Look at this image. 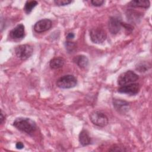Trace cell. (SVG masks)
<instances>
[{
    "mask_svg": "<svg viewBox=\"0 0 152 152\" xmlns=\"http://www.w3.org/2000/svg\"><path fill=\"white\" fill-rule=\"evenodd\" d=\"M150 68V65L148 64V63L145 62H140L139 63L137 66H136V69L139 71L140 72H145L147 70H148Z\"/></svg>",
    "mask_w": 152,
    "mask_h": 152,
    "instance_id": "ac0fdd59",
    "label": "cell"
},
{
    "mask_svg": "<svg viewBox=\"0 0 152 152\" xmlns=\"http://www.w3.org/2000/svg\"><path fill=\"white\" fill-rule=\"evenodd\" d=\"M139 78L138 75L131 70L126 71L119 75L118 78V84L120 86L135 83Z\"/></svg>",
    "mask_w": 152,
    "mask_h": 152,
    "instance_id": "3957f363",
    "label": "cell"
},
{
    "mask_svg": "<svg viewBox=\"0 0 152 152\" xmlns=\"http://www.w3.org/2000/svg\"><path fill=\"white\" fill-rule=\"evenodd\" d=\"M122 27V22L116 17H110L108 21V28L112 34L118 33Z\"/></svg>",
    "mask_w": 152,
    "mask_h": 152,
    "instance_id": "30bf717a",
    "label": "cell"
},
{
    "mask_svg": "<svg viewBox=\"0 0 152 152\" xmlns=\"http://www.w3.org/2000/svg\"><path fill=\"white\" fill-rule=\"evenodd\" d=\"M74 37H75V34H74L73 33H71V32L68 33L66 34V39H67L68 40H72Z\"/></svg>",
    "mask_w": 152,
    "mask_h": 152,
    "instance_id": "44dd1931",
    "label": "cell"
},
{
    "mask_svg": "<svg viewBox=\"0 0 152 152\" xmlns=\"http://www.w3.org/2000/svg\"><path fill=\"white\" fill-rule=\"evenodd\" d=\"M72 61L80 68H85L88 65V59L83 55H78L74 57Z\"/></svg>",
    "mask_w": 152,
    "mask_h": 152,
    "instance_id": "7c38bea8",
    "label": "cell"
},
{
    "mask_svg": "<svg viewBox=\"0 0 152 152\" xmlns=\"http://www.w3.org/2000/svg\"><path fill=\"white\" fill-rule=\"evenodd\" d=\"M33 49L28 44L20 45L15 47V53L16 56L22 61H25L29 58L33 54Z\"/></svg>",
    "mask_w": 152,
    "mask_h": 152,
    "instance_id": "277c9868",
    "label": "cell"
},
{
    "mask_svg": "<svg viewBox=\"0 0 152 152\" xmlns=\"http://www.w3.org/2000/svg\"><path fill=\"white\" fill-rule=\"evenodd\" d=\"M65 46L68 53H74L77 49V45L75 42L68 40L65 43Z\"/></svg>",
    "mask_w": 152,
    "mask_h": 152,
    "instance_id": "e0dca14e",
    "label": "cell"
},
{
    "mask_svg": "<svg viewBox=\"0 0 152 152\" xmlns=\"http://www.w3.org/2000/svg\"><path fill=\"white\" fill-rule=\"evenodd\" d=\"M65 60L62 57H55L50 61L49 66L53 69H59L64 66Z\"/></svg>",
    "mask_w": 152,
    "mask_h": 152,
    "instance_id": "5bb4252c",
    "label": "cell"
},
{
    "mask_svg": "<svg viewBox=\"0 0 152 152\" xmlns=\"http://www.w3.org/2000/svg\"><path fill=\"white\" fill-rule=\"evenodd\" d=\"M77 84L76 78L71 74L65 75L59 78L56 81V86L63 89L71 88L74 87Z\"/></svg>",
    "mask_w": 152,
    "mask_h": 152,
    "instance_id": "7a4b0ae2",
    "label": "cell"
},
{
    "mask_svg": "<svg viewBox=\"0 0 152 152\" xmlns=\"http://www.w3.org/2000/svg\"><path fill=\"white\" fill-rule=\"evenodd\" d=\"M90 120L95 125L100 127L106 126L109 122L106 115L100 111H93L90 114Z\"/></svg>",
    "mask_w": 152,
    "mask_h": 152,
    "instance_id": "5b68a950",
    "label": "cell"
},
{
    "mask_svg": "<svg viewBox=\"0 0 152 152\" xmlns=\"http://www.w3.org/2000/svg\"><path fill=\"white\" fill-rule=\"evenodd\" d=\"M13 126L18 130L27 134L33 133L37 129L36 122L28 118L19 117L16 118L13 122Z\"/></svg>",
    "mask_w": 152,
    "mask_h": 152,
    "instance_id": "6da1fadb",
    "label": "cell"
},
{
    "mask_svg": "<svg viewBox=\"0 0 152 152\" xmlns=\"http://www.w3.org/2000/svg\"><path fill=\"white\" fill-rule=\"evenodd\" d=\"M15 147L17 148V149H19V150H21L22 148H24V144L22 142H17L15 144Z\"/></svg>",
    "mask_w": 152,
    "mask_h": 152,
    "instance_id": "7402d4cb",
    "label": "cell"
},
{
    "mask_svg": "<svg viewBox=\"0 0 152 152\" xmlns=\"http://www.w3.org/2000/svg\"><path fill=\"white\" fill-rule=\"evenodd\" d=\"M140 90V86L137 83H133L125 86H120L118 89V91L120 93L127 94L128 95L134 96L138 94Z\"/></svg>",
    "mask_w": 152,
    "mask_h": 152,
    "instance_id": "52a82bcc",
    "label": "cell"
},
{
    "mask_svg": "<svg viewBox=\"0 0 152 152\" xmlns=\"http://www.w3.org/2000/svg\"><path fill=\"white\" fill-rule=\"evenodd\" d=\"M90 37L92 42L100 44L106 40L107 34L103 29L99 27H96L91 28L90 30Z\"/></svg>",
    "mask_w": 152,
    "mask_h": 152,
    "instance_id": "8992f818",
    "label": "cell"
},
{
    "mask_svg": "<svg viewBox=\"0 0 152 152\" xmlns=\"http://www.w3.org/2000/svg\"><path fill=\"white\" fill-rule=\"evenodd\" d=\"M129 6L135 8H148L150 7V3L149 1L147 0H134L129 3Z\"/></svg>",
    "mask_w": 152,
    "mask_h": 152,
    "instance_id": "9a60e30c",
    "label": "cell"
},
{
    "mask_svg": "<svg viewBox=\"0 0 152 152\" xmlns=\"http://www.w3.org/2000/svg\"><path fill=\"white\" fill-rule=\"evenodd\" d=\"M71 1L70 0H55L54 1V3L58 6H64L69 4L71 3Z\"/></svg>",
    "mask_w": 152,
    "mask_h": 152,
    "instance_id": "d6986e66",
    "label": "cell"
},
{
    "mask_svg": "<svg viewBox=\"0 0 152 152\" xmlns=\"http://www.w3.org/2000/svg\"><path fill=\"white\" fill-rule=\"evenodd\" d=\"M78 140L82 146H87L91 142V137L87 130L83 129L79 134Z\"/></svg>",
    "mask_w": 152,
    "mask_h": 152,
    "instance_id": "4fadbf2b",
    "label": "cell"
},
{
    "mask_svg": "<svg viewBox=\"0 0 152 152\" xmlns=\"http://www.w3.org/2000/svg\"><path fill=\"white\" fill-rule=\"evenodd\" d=\"M104 3L103 0H92L91 1V4L95 7L102 6Z\"/></svg>",
    "mask_w": 152,
    "mask_h": 152,
    "instance_id": "ffe728a7",
    "label": "cell"
},
{
    "mask_svg": "<svg viewBox=\"0 0 152 152\" xmlns=\"http://www.w3.org/2000/svg\"><path fill=\"white\" fill-rule=\"evenodd\" d=\"M5 116L4 115V113H3V112L2 110H1V118H0V121H1V124H2L4 121H5Z\"/></svg>",
    "mask_w": 152,
    "mask_h": 152,
    "instance_id": "603a6c76",
    "label": "cell"
},
{
    "mask_svg": "<svg viewBox=\"0 0 152 152\" xmlns=\"http://www.w3.org/2000/svg\"><path fill=\"white\" fill-rule=\"evenodd\" d=\"M113 105L115 109L121 114H125L129 109V103L124 100L113 99Z\"/></svg>",
    "mask_w": 152,
    "mask_h": 152,
    "instance_id": "8fae6325",
    "label": "cell"
},
{
    "mask_svg": "<svg viewBox=\"0 0 152 152\" xmlns=\"http://www.w3.org/2000/svg\"><path fill=\"white\" fill-rule=\"evenodd\" d=\"M38 2L36 1H26L24 7V10L25 12L27 14H29L33 10V9L37 5Z\"/></svg>",
    "mask_w": 152,
    "mask_h": 152,
    "instance_id": "2e32d148",
    "label": "cell"
},
{
    "mask_svg": "<svg viewBox=\"0 0 152 152\" xmlns=\"http://www.w3.org/2000/svg\"><path fill=\"white\" fill-rule=\"evenodd\" d=\"M52 26V22L50 20L44 18L37 21L34 26V30L36 33H43L49 30Z\"/></svg>",
    "mask_w": 152,
    "mask_h": 152,
    "instance_id": "ba28073f",
    "label": "cell"
},
{
    "mask_svg": "<svg viewBox=\"0 0 152 152\" xmlns=\"http://www.w3.org/2000/svg\"><path fill=\"white\" fill-rule=\"evenodd\" d=\"M9 36L14 40H20L25 36V27L23 24H19L13 28L10 31Z\"/></svg>",
    "mask_w": 152,
    "mask_h": 152,
    "instance_id": "9c48e42d",
    "label": "cell"
}]
</instances>
